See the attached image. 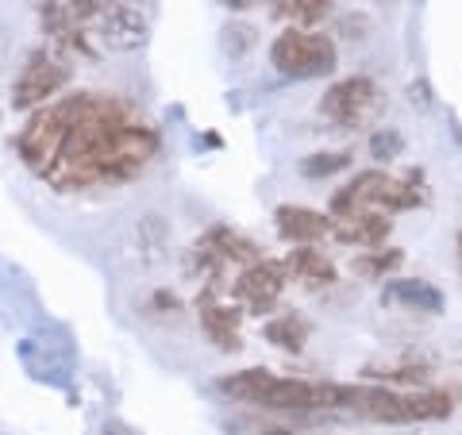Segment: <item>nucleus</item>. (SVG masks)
Masks as SVG:
<instances>
[{"instance_id": "f257e3e1", "label": "nucleus", "mask_w": 462, "mask_h": 435, "mask_svg": "<svg viewBox=\"0 0 462 435\" xmlns=\"http://www.w3.org/2000/svg\"><path fill=\"white\" fill-rule=\"evenodd\" d=\"M62 105H66V139L58 147L54 166L42 173V181L58 193L127 185L162 151L158 127L120 97L74 93L62 97Z\"/></svg>"}, {"instance_id": "f03ea898", "label": "nucleus", "mask_w": 462, "mask_h": 435, "mask_svg": "<svg viewBox=\"0 0 462 435\" xmlns=\"http://www.w3.org/2000/svg\"><path fill=\"white\" fill-rule=\"evenodd\" d=\"M216 389L227 401L254 404V409L273 412H316V409H351L363 397V385L343 382H305V378H282L266 366H251L216 382Z\"/></svg>"}, {"instance_id": "7ed1b4c3", "label": "nucleus", "mask_w": 462, "mask_h": 435, "mask_svg": "<svg viewBox=\"0 0 462 435\" xmlns=\"http://www.w3.org/2000/svg\"><path fill=\"white\" fill-rule=\"evenodd\" d=\"M428 200L424 190V170H404L401 178H389L382 170H363L355 173L343 190L331 197V220L339 216H351V212H363V208H378V212H409V208H420Z\"/></svg>"}, {"instance_id": "20e7f679", "label": "nucleus", "mask_w": 462, "mask_h": 435, "mask_svg": "<svg viewBox=\"0 0 462 435\" xmlns=\"http://www.w3.org/2000/svg\"><path fill=\"white\" fill-rule=\"evenodd\" d=\"M358 416L378 424H424V420H447L455 412V397L447 389H420V393H397L389 385H363L355 404Z\"/></svg>"}, {"instance_id": "39448f33", "label": "nucleus", "mask_w": 462, "mask_h": 435, "mask_svg": "<svg viewBox=\"0 0 462 435\" xmlns=\"http://www.w3.org/2000/svg\"><path fill=\"white\" fill-rule=\"evenodd\" d=\"M270 66L278 74L293 78V81H309V78H324L339 66V51L336 42L320 32H305V27H285L270 47Z\"/></svg>"}, {"instance_id": "423d86ee", "label": "nucleus", "mask_w": 462, "mask_h": 435, "mask_svg": "<svg viewBox=\"0 0 462 435\" xmlns=\"http://www.w3.org/2000/svg\"><path fill=\"white\" fill-rule=\"evenodd\" d=\"M258 258H263L258 243L247 239L243 231L227 227V224L208 227L205 236L193 243V251H189L193 270L205 273V278L212 282V289H220V278H224L227 266H251V263H258Z\"/></svg>"}, {"instance_id": "0eeeda50", "label": "nucleus", "mask_w": 462, "mask_h": 435, "mask_svg": "<svg viewBox=\"0 0 462 435\" xmlns=\"http://www.w3.org/2000/svg\"><path fill=\"white\" fill-rule=\"evenodd\" d=\"M382 105V89L370 78H343L320 100V116L336 132H355L363 127Z\"/></svg>"}, {"instance_id": "6e6552de", "label": "nucleus", "mask_w": 462, "mask_h": 435, "mask_svg": "<svg viewBox=\"0 0 462 435\" xmlns=\"http://www.w3.org/2000/svg\"><path fill=\"white\" fill-rule=\"evenodd\" d=\"M69 81L66 62L54 51H32V58L23 62L16 85H12V108H39L51 105V97L62 93V85Z\"/></svg>"}, {"instance_id": "1a4fd4ad", "label": "nucleus", "mask_w": 462, "mask_h": 435, "mask_svg": "<svg viewBox=\"0 0 462 435\" xmlns=\"http://www.w3.org/2000/svg\"><path fill=\"white\" fill-rule=\"evenodd\" d=\"M289 285V266L278 263V258H258V263H251L247 270L236 278V285H231V293H236L254 316L270 312L273 304L282 301Z\"/></svg>"}, {"instance_id": "9d476101", "label": "nucleus", "mask_w": 462, "mask_h": 435, "mask_svg": "<svg viewBox=\"0 0 462 435\" xmlns=\"http://www.w3.org/2000/svg\"><path fill=\"white\" fill-rule=\"evenodd\" d=\"M39 20H42V32H47L51 47L62 51V54H78V58H93V35L74 12L66 8V0H42L39 5Z\"/></svg>"}, {"instance_id": "9b49d317", "label": "nucleus", "mask_w": 462, "mask_h": 435, "mask_svg": "<svg viewBox=\"0 0 462 435\" xmlns=\"http://www.w3.org/2000/svg\"><path fill=\"white\" fill-rule=\"evenodd\" d=\"M197 316H200V328H205V336H208V343L216 347V351H239L243 347V336H239L243 312L236 309V304L216 301L212 285L197 297Z\"/></svg>"}, {"instance_id": "f8f14e48", "label": "nucleus", "mask_w": 462, "mask_h": 435, "mask_svg": "<svg viewBox=\"0 0 462 435\" xmlns=\"http://www.w3.org/2000/svg\"><path fill=\"white\" fill-rule=\"evenodd\" d=\"M389 227H393V220H389L385 212L363 208V212H351V216L331 220V236H336L339 243H346V246H370L374 251V246H385Z\"/></svg>"}, {"instance_id": "ddd939ff", "label": "nucleus", "mask_w": 462, "mask_h": 435, "mask_svg": "<svg viewBox=\"0 0 462 435\" xmlns=\"http://www.w3.org/2000/svg\"><path fill=\"white\" fill-rule=\"evenodd\" d=\"M273 224H278V236L293 246H312L316 239L331 236V216L305 205H282L273 212Z\"/></svg>"}, {"instance_id": "4468645a", "label": "nucleus", "mask_w": 462, "mask_h": 435, "mask_svg": "<svg viewBox=\"0 0 462 435\" xmlns=\"http://www.w3.org/2000/svg\"><path fill=\"white\" fill-rule=\"evenodd\" d=\"M285 266H289V278H297L305 289H331L339 282L336 263H331L324 251H316V246H297V251H289Z\"/></svg>"}, {"instance_id": "2eb2a0df", "label": "nucleus", "mask_w": 462, "mask_h": 435, "mask_svg": "<svg viewBox=\"0 0 462 435\" xmlns=\"http://www.w3.org/2000/svg\"><path fill=\"white\" fill-rule=\"evenodd\" d=\"M385 304H404V309H416V312H428L436 316L443 312V293L431 282H420V278H409V282H389L385 293H382Z\"/></svg>"}, {"instance_id": "dca6fc26", "label": "nucleus", "mask_w": 462, "mask_h": 435, "mask_svg": "<svg viewBox=\"0 0 462 435\" xmlns=\"http://www.w3.org/2000/svg\"><path fill=\"white\" fill-rule=\"evenodd\" d=\"M263 336H266V343L278 347V351L300 355V351H305V343H309V336H312V328H309L305 316L285 312V316H273V320H266Z\"/></svg>"}, {"instance_id": "f3484780", "label": "nucleus", "mask_w": 462, "mask_h": 435, "mask_svg": "<svg viewBox=\"0 0 462 435\" xmlns=\"http://www.w3.org/2000/svg\"><path fill=\"white\" fill-rule=\"evenodd\" d=\"M404 263V251H397V246H374V251H363L351 263V270L358 273V278H366V282H385V273H393L397 266Z\"/></svg>"}, {"instance_id": "a211bd4d", "label": "nucleus", "mask_w": 462, "mask_h": 435, "mask_svg": "<svg viewBox=\"0 0 462 435\" xmlns=\"http://www.w3.org/2000/svg\"><path fill=\"white\" fill-rule=\"evenodd\" d=\"M428 374H431V366L428 362H401V366H382V370H366V378L370 382H382V385H424L428 382Z\"/></svg>"}, {"instance_id": "6ab92c4d", "label": "nucleus", "mask_w": 462, "mask_h": 435, "mask_svg": "<svg viewBox=\"0 0 462 435\" xmlns=\"http://www.w3.org/2000/svg\"><path fill=\"white\" fill-rule=\"evenodd\" d=\"M346 166H351V151H320L300 162V173L305 178H331V173H339Z\"/></svg>"}, {"instance_id": "aec40b11", "label": "nucleus", "mask_w": 462, "mask_h": 435, "mask_svg": "<svg viewBox=\"0 0 462 435\" xmlns=\"http://www.w3.org/2000/svg\"><path fill=\"white\" fill-rule=\"evenodd\" d=\"M278 12L293 23H316L331 12V0H278Z\"/></svg>"}, {"instance_id": "412c9836", "label": "nucleus", "mask_w": 462, "mask_h": 435, "mask_svg": "<svg viewBox=\"0 0 462 435\" xmlns=\"http://www.w3.org/2000/svg\"><path fill=\"white\" fill-rule=\"evenodd\" d=\"M404 151V135L397 127H382V132H374L370 139V154L378 158V162H389V158H397Z\"/></svg>"}, {"instance_id": "4be33fe9", "label": "nucleus", "mask_w": 462, "mask_h": 435, "mask_svg": "<svg viewBox=\"0 0 462 435\" xmlns=\"http://www.w3.org/2000/svg\"><path fill=\"white\" fill-rule=\"evenodd\" d=\"M147 312L151 316H178L181 301H178V293H170V289H158V293L147 301Z\"/></svg>"}, {"instance_id": "5701e85b", "label": "nucleus", "mask_w": 462, "mask_h": 435, "mask_svg": "<svg viewBox=\"0 0 462 435\" xmlns=\"http://www.w3.org/2000/svg\"><path fill=\"white\" fill-rule=\"evenodd\" d=\"M224 35H227V39H224V47H227L231 54H243V51H247L251 42H254V32H251V27H227Z\"/></svg>"}, {"instance_id": "b1692460", "label": "nucleus", "mask_w": 462, "mask_h": 435, "mask_svg": "<svg viewBox=\"0 0 462 435\" xmlns=\"http://www.w3.org/2000/svg\"><path fill=\"white\" fill-rule=\"evenodd\" d=\"M220 5H227V8H251V5H258V0H220Z\"/></svg>"}, {"instance_id": "393cba45", "label": "nucleus", "mask_w": 462, "mask_h": 435, "mask_svg": "<svg viewBox=\"0 0 462 435\" xmlns=\"http://www.w3.org/2000/svg\"><path fill=\"white\" fill-rule=\"evenodd\" d=\"M455 251H458V266H462V231H458V239H455Z\"/></svg>"}, {"instance_id": "a878e982", "label": "nucleus", "mask_w": 462, "mask_h": 435, "mask_svg": "<svg viewBox=\"0 0 462 435\" xmlns=\"http://www.w3.org/2000/svg\"><path fill=\"white\" fill-rule=\"evenodd\" d=\"M263 435H293V431H285V428H270V431H263Z\"/></svg>"}]
</instances>
